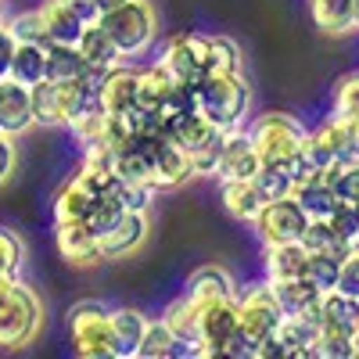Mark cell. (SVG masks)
Wrapping results in <instances>:
<instances>
[{
	"instance_id": "1",
	"label": "cell",
	"mask_w": 359,
	"mask_h": 359,
	"mask_svg": "<svg viewBox=\"0 0 359 359\" xmlns=\"http://www.w3.org/2000/svg\"><path fill=\"white\" fill-rule=\"evenodd\" d=\"M97 25L108 33V40L115 43V50L123 57H137L158 36V15L151 0H123L118 8L101 11Z\"/></svg>"
},
{
	"instance_id": "2",
	"label": "cell",
	"mask_w": 359,
	"mask_h": 359,
	"mask_svg": "<svg viewBox=\"0 0 359 359\" xmlns=\"http://www.w3.org/2000/svg\"><path fill=\"white\" fill-rule=\"evenodd\" d=\"M248 104H252V86H248L245 72H237V76L208 72L198 86V111L219 130L245 126Z\"/></svg>"
},
{
	"instance_id": "3",
	"label": "cell",
	"mask_w": 359,
	"mask_h": 359,
	"mask_svg": "<svg viewBox=\"0 0 359 359\" xmlns=\"http://www.w3.org/2000/svg\"><path fill=\"white\" fill-rule=\"evenodd\" d=\"M43 306L33 287L15 280L0 298V348H22L40 334Z\"/></svg>"
},
{
	"instance_id": "4",
	"label": "cell",
	"mask_w": 359,
	"mask_h": 359,
	"mask_svg": "<svg viewBox=\"0 0 359 359\" xmlns=\"http://www.w3.org/2000/svg\"><path fill=\"white\" fill-rule=\"evenodd\" d=\"M245 133H248V140L255 147L259 162H284L306 140V126L298 123L294 115H287V111H262V115H255L252 123L245 126Z\"/></svg>"
},
{
	"instance_id": "5",
	"label": "cell",
	"mask_w": 359,
	"mask_h": 359,
	"mask_svg": "<svg viewBox=\"0 0 359 359\" xmlns=\"http://www.w3.org/2000/svg\"><path fill=\"white\" fill-rule=\"evenodd\" d=\"M233 302H237V327L245 331V338L252 345H259L266 334H273L284 313L277 306V298H273V287H269V280L262 284H248L241 294H233ZM255 355V352H252Z\"/></svg>"
},
{
	"instance_id": "6",
	"label": "cell",
	"mask_w": 359,
	"mask_h": 359,
	"mask_svg": "<svg viewBox=\"0 0 359 359\" xmlns=\"http://www.w3.org/2000/svg\"><path fill=\"white\" fill-rule=\"evenodd\" d=\"M69 338L86 359H111V327L108 306L101 302H76L69 309Z\"/></svg>"
},
{
	"instance_id": "7",
	"label": "cell",
	"mask_w": 359,
	"mask_h": 359,
	"mask_svg": "<svg viewBox=\"0 0 359 359\" xmlns=\"http://www.w3.org/2000/svg\"><path fill=\"white\" fill-rule=\"evenodd\" d=\"M194 316H198V345L191 348V355H198V359H223V341L237 327V302L233 298L198 302Z\"/></svg>"
},
{
	"instance_id": "8",
	"label": "cell",
	"mask_w": 359,
	"mask_h": 359,
	"mask_svg": "<svg viewBox=\"0 0 359 359\" xmlns=\"http://www.w3.org/2000/svg\"><path fill=\"white\" fill-rule=\"evenodd\" d=\"M158 65L176 79V83H187L194 86V94H198V86L201 79L208 76V36H198V33H176L162 57H158Z\"/></svg>"
},
{
	"instance_id": "9",
	"label": "cell",
	"mask_w": 359,
	"mask_h": 359,
	"mask_svg": "<svg viewBox=\"0 0 359 359\" xmlns=\"http://www.w3.org/2000/svg\"><path fill=\"white\" fill-rule=\"evenodd\" d=\"M309 216L302 212V205H298L291 194L287 198H277V201H266L259 208V216L252 219L255 233L262 237V245L266 248H273V245H291L302 237Z\"/></svg>"
},
{
	"instance_id": "10",
	"label": "cell",
	"mask_w": 359,
	"mask_h": 359,
	"mask_svg": "<svg viewBox=\"0 0 359 359\" xmlns=\"http://www.w3.org/2000/svg\"><path fill=\"white\" fill-rule=\"evenodd\" d=\"M302 155L316 165V169H327L331 162H341V158H352V137H348V123L341 118H327L316 130H306V140H302Z\"/></svg>"
},
{
	"instance_id": "11",
	"label": "cell",
	"mask_w": 359,
	"mask_h": 359,
	"mask_svg": "<svg viewBox=\"0 0 359 359\" xmlns=\"http://www.w3.org/2000/svg\"><path fill=\"white\" fill-rule=\"evenodd\" d=\"M54 245L57 255L72 266H97L101 248H97V233L90 230L83 219H54Z\"/></svg>"
},
{
	"instance_id": "12",
	"label": "cell",
	"mask_w": 359,
	"mask_h": 359,
	"mask_svg": "<svg viewBox=\"0 0 359 359\" xmlns=\"http://www.w3.org/2000/svg\"><path fill=\"white\" fill-rule=\"evenodd\" d=\"M259 172V155L245 133V126H233V130H223V144H219V165H216V176L223 180H252Z\"/></svg>"
},
{
	"instance_id": "13",
	"label": "cell",
	"mask_w": 359,
	"mask_h": 359,
	"mask_svg": "<svg viewBox=\"0 0 359 359\" xmlns=\"http://www.w3.org/2000/svg\"><path fill=\"white\" fill-rule=\"evenodd\" d=\"M147 237V212H133L126 208L101 237H97V248H101V259H118V255H130L144 245Z\"/></svg>"
},
{
	"instance_id": "14",
	"label": "cell",
	"mask_w": 359,
	"mask_h": 359,
	"mask_svg": "<svg viewBox=\"0 0 359 359\" xmlns=\"http://www.w3.org/2000/svg\"><path fill=\"white\" fill-rule=\"evenodd\" d=\"M33 126H36V118H33V101H29V86L4 76L0 79V133L22 137Z\"/></svg>"
},
{
	"instance_id": "15",
	"label": "cell",
	"mask_w": 359,
	"mask_h": 359,
	"mask_svg": "<svg viewBox=\"0 0 359 359\" xmlns=\"http://www.w3.org/2000/svg\"><path fill=\"white\" fill-rule=\"evenodd\" d=\"M184 180H191V158L169 137L158 133L155 147H151V187L169 191V187H180Z\"/></svg>"
},
{
	"instance_id": "16",
	"label": "cell",
	"mask_w": 359,
	"mask_h": 359,
	"mask_svg": "<svg viewBox=\"0 0 359 359\" xmlns=\"http://www.w3.org/2000/svg\"><path fill=\"white\" fill-rule=\"evenodd\" d=\"M140 101V79L133 69H123V65H115L108 69L101 90H97V104L104 115H126L130 108H137Z\"/></svg>"
},
{
	"instance_id": "17",
	"label": "cell",
	"mask_w": 359,
	"mask_h": 359,
	"mask_svg": "<svg viewBox=\"0 0 359 359\" xmlns=\"http://www.w3.org/2000/svg\"><path fill=\"white\" fill-rule=\"evenodd\" d=\"M108 327H111V359H137L147 316L133 306L108 309Z\"/></svg>"
},
{
	"instance_id": "18",
	"label": "cell",
	"mask_w": 359,
	"mask_h": 359,
	"mask_svg": "<svg viewBox=\"0 0 359 359\" xmlns=\"http://www.w3.org/2000/svg\"><path fill=\"white\" fill-rule=\"evenodd\" d=\"M36 126H65L69 123V83H50L40 79L29 86Z\"/></svg>"
},
{
	"instance_id": "19",
	"label": "cell",
	"mask_w": 359,
	"mask_h": 359,
	"mask_svg": "<svg viewBox=\"0 0 359 359\" xmlns=\"http://www.w3.org/2000/svg\"><path fill=\"white\" fill-rule=\"evenodd\" d=\"M273 287V298H277V306L284 316H313L320 313V287H313L306 277H298V280H277V284H269Z\"/></svg>"
},
{
	"instance_id": "20",
	"label": "cell",
	"mask_w": 359,
	"mask_h": 359,
	"mask_svg": "<svg viewBox=\"0 0 359 359\" xmlns=\"http://www.w3.org/2000/svg\"><path fill=\"white\" fill-rule=\"evenodd\" d=\"M184 287H187L184 294L191 298L194 306H198V302H212V298H233V294H237L230 273H226V269H219V266H201V269H194Z\"/></svg>"
},
{
	"instance_id": "21",
	"label": "cell",
	"mask_w": 359,
	"mask_h": 359,
	"mask_svg": "<svg viewBox=\"0 0 359 359\" xmlns=\"http://www.w3.org/2000/svg\"><path fill=\"white\" fill-rule=\"evenodd\" d=\"M306 259H309V252L298 245V241L266 248V280L277 284V280H298V277H306Z\"/></svg>"
},
{
	"instance_id": "22",
	"label": "cell",
	"mask_w": 359,
	"mask_h": 359,
	"mask_svg": "<svg viewBox=\"0 0 359 359\" xmlns=\"http://www.w3.org/2000/svg\"><path fill=\"white\" fill-rule=\"evenodd\" d=\"M86 62L76 50V43H47L43 47V79L50 83H76L83 76Z\"/></svg>"
},
{
	"instance_id": "23",
	"label": "cell",
	"mask_w": 359,
	"mask_h": 359,
	"mask_svg": "<svg viewBox=\"0 0 359 359\" xmlns=\"http://www.w3.org/2000/svg\"><path fill=\"white\" fill-rule=\"evenodd\" d=\"M40 15H43V29H47L50 43H76L83 25H86V22H79V15L69 4H62V0H43Z\"/></svg>"
},
{
	"instance_id": "24",
	"label": "cell",
	"mask_w": 359,
	"mask_h": 359,
	"mask_svg": "<svg viewBox=\"0 0 359 359\" xmlns=\"http://www.w3.org/2000/svg\"><path fill=\"white\" fill-rule=\"evenodd\" d=\"M291 198L302 205V212H306L309 219H327V216H331V208L338 205L331 184H327L320 172L309 176V180H302V184H294V187H291Z\"/></svg>"
},
{
	"instance_id": "25",
	"label": "cell",
	"mask_w": 359,
	"mask_h": 359,
	"mask_svg": "<svg viewBox=\"0 0 359 359\" xmlns=\"http://www.w3.org/2000/svg\"><path fill=\"white\" fill-rule=\"evenodd\" d=\"M262 205H266V198L259 194L255 180H226V184H223V208L233 219L252 223Z\"/></svg>"
},
{
	"instance_id": "26",
	"label": "cell",
	"mask_w": 359,
	"mask_h": 359,
	"mask_svg": "<svg viewBox=\"0 0 359 359\" xmlns=\"http://www.w3.org/2000/svg\"><path fill=\"white\" fill-rule=\"evenodd\" d=\"M76 50L83 54L86 65H104V69H111V65L123 62V54L115 50V43L108 40V33H104L97 22H86V25H83V33H79V40H76Z\"/></svg>"
},
{
	"instance_id": "27",
	"label": "cell",
	"mask_w": 359,
	"mask_h": 359,
	"mask_svg": "<svg viewBox=\"0 0 359 359\" xmlns=\"http://www.w3.org/2000/svg\"><path fill=\"white\" fill-rule=\"evenodd\" d=\"M309 15L316 29L331 36L355 33V18H352V0H309Z\"/></svg>"
},
{
	"instance_id": "28",
	"label": "cell",
	"mask_w": 359,
	"mask_h": 359,
	"mask_svg": "<svg viewBox=\"0 0 359 359\" xmlns=\"http://www.w3.org/2000/svg\"><path fill=\"white\" fill-rule=\"evenodd\" d=\"M162 323L172 331V338L180 341V348H184L191 355V348L198 345V316H194V306H191V298H176L172 306H165L162 313Z\"/></svg>"
},
{
	"instance_id": "29",
	"label": "cell",
	"mask_w": 359,
	"mask_h": 359,
	"mask_svg": "<svg viewBox=\"0 0 359 359\" xmlns=\"http://www.w3.org/2000/svg\"><path fill=\"white\" fill-rule=\"evenodd\" d=\"M137 79H140V101L137 104H144V108H151V111H158V118H162V108H165V101L172 97V90H176V79L155 62L151 69H144V72H137Z\"/></svg>"
},
{
	"instance_id": "30",
	"label": "cell",
	"mask_w": 359,
	"mask_h": 359,
	"mask_svg": "<svg viewBox=\"0 0 359 359\" xmlns=\"http://www.w3.org/2000/svg\"><path fill=\"white\" fill-rule=\"evenodd\" d=\"M320 320L331 327H341V331H355L359 327V298H348L334 287L323 291L320 294Z\"/></svg>"
},
{
	"instance_id": "31",
	"label": "cell",
	"mask_w": 359,
	"mask_h": 359,
	"mask_svg": "<svg viewBox=\"0 0 359 359\" xmlns=\"http://www.w3.org/2000/svg\"><path fill=\"white\" fill-rule=\"evenodd\" d=\"M208 72L216 76H237L245 72V50L230 36H208Z\"/></svg>"
},
{
	"instance_id": "32",
	"label": "cell",
	"mask_w": 359,
	"mask_h": 359,
	"mask_svg": "<svg viewBox=\"0 0 359 359\" xmlns=\"http://www.w3.org/2000/svg\"><path fill=\"white\" fill-rule=\"evenodd\" d=\"M298 245H302L306 252H327V255H334V259H345L352 252V245H345L341 237L331 230V223L327 219H309L302 237H298Z\"/></svg>"
},
{
	"instance_id": "33",
	"label": "cell",
	"mask_w": 359,
	"mask_h": 359,
	"mask_svg": "<svg viewBox=\"0 0 359 359\" xmlns=\"http://www.w3.org/2000/svg\"><path fill=\"white\" fill-rule=\"evenodd\" d=\"M180 352H184V348H180V341L172 338V331L162 323V316H158V320H147L137 359H172V355H180Z\"/></svg>"
},
{
	"instance_id": "34",
	"label": "cell",
	"mask_w": 359,
	"mask_h": 359,
	"mask_svg": "<svg viewBox=\"0 0 359 359\" xmlns=\"http://www.w3.org/2000/svg\"><path fill=\"white\" fill-rule=\"evenodd\" d=\"M320 176L331 184L334 198L338 201H359V158H341V162H331L327 169H320Z\"/></svg>"
},
{
	"instance_id": "35",
	"label": "cell",
	"mask_w": 359,
	"mask_h": 359,
	"mask_svg": "<svg viewBox=\"0 0 359 359\" xmlns=\"http://www.w3.org/2000/svg\"><path fill=\"white\" fill-rule=\"evenodd\" d=\"M8 76L22 86H33L43 79V47L40 43H15V54H11V69Z\"/></svg>"
},
{
	"instance_id": "36",
	"label": "cell",
	"mask_w": 359,
	"mask_h": 359,
	"mask_svg": "<svg viewBox=\"0 0 359 359\" xmlns=\"http://www.w3.org/2000/svg\"><path fill=\"white\" fill-rule=\"evenodd\" d=\"M313 359H355L352 331H341V327H331V323H320L316 341H313Z\"/></svg>"
},
{
	"instance_id": "37",
	"label": "cell",
	"mask_w": 359,
	"mask_h": 359,
	"mask_svg": "<svg viewBox=\"0 0 359 359\" xmlns=\"http://www.w3.org/2000/svg\"><path fill=\"white\" fill-rule=\"evenodd\" d=\"M90 205H94V198H90L76 180L69 176L62 187H57L54 194V219H86Z\"/></svg>"
},
{
	"instance_id": "38",
	"label": "cell",
	"mask_w": 359,
	"mask_h": 359,
	"mask_svg": "<svg viewBox=\"0 0 359 359\" xmlns=\"http://www.w3.org/2000/svg\"><path fill=\"white\" fill-rule=\"evenodd\" d=\"M252 180H255V187L266 201H277V198L291 194V176H287L284 162H259V172Z\"/></svg>"
},
{
	"instance_id": "39",
	"label": "cell",
	"mask_w": 359,
	"mask_h": 359,
	"mask_svg": "<svg viewBox=\"0 0 359 359\" xmlns=\"http://www.w3.org/2000/svg\"><path fill=\"white\" fill-rule=\"evenodd\" d=\"M4 25L11 29L15 43H40V47L50 43V40H47V29H43V15H40V8H33V11H18V15L8 18Z\"/></svg>"
},
{
	"instance_id": "40",
	"label": "cell",
	"mask_w": 359,
	"mask_h": 359,
	"mask_svg": "<svg viewBox=\"0 0 359 359\" xmlns=\"http://www.w3.org/2000/svg\"><path fill=\"white\" fill-rule=\"evenodd\" d=\"M334 118H341V123L359 118V72H348L334 83Z\"/></svg>"
},
{
	"instance_id": "41",
	"label": "cell",
	"mask_w": 359,
	"mask_h": 359,
	"mask_svg": "<svg viewBox=\"0 0 359 359\" xmlns=\"http://www.w3.org/2000/svg\"><path fill=\"white\" fill-rule=\"evenodd\" d=\"M338 269H341V259L327 255V252H309L306 259V280L320 291H331L338 284Z\"/></svg>"
},
{
	"instance_id": "42",
	"label": "cell",
	"mask_w": 359,
	"mask_h": 359,
	"mask_svg": "<svg viewBox=\"0 0 359 359\" xmlns=\"http://www.w3.org/2000/svg\"><path fill=\"white\" fill-rule=\"evenodd\" d=\"M327 223H331V230L341 237L345 245L359 248V208L352 201H338L331 208V216H327Z\"/></svg>"
},
{
	"instance_id": "43",
	"label": "cell",
	"mask_w": 359,
	"mask_h": 359,
	"mask_svg": "<svg viewBox=\"0 0 359 359\" xmlns=\"http://www.w3.org/2000/svg\"><path fill=\"white\" fill-rule=\"evenodd\" d=\"M22 259H25L22 241H18V237H15L11 230L0 226V273H4V277H18Z\"/></svg>"
},
{
	"instance_id": "44",
	"label": "cell",
	"mask_w": 359,
	"mask_h": 359,
	"mask_svg": "<svg viewBox=\"0 0 359 359\" xmlns=\"http://www.w3.org/2000/svg\"><path fill=\"white\" fill-rule=\"evenodd\" d=\"M334 291H341V294H348V298H359V248H352V252L341 259Z\"/></svg>"
},
{
	"instance_id": "45",
	"label": "cell",
	"mask_w": 359,
	"mask_h": 359,
	"mask_svg": "<svg viewBox=\"0 0 359 359\" xmlns=\"http://www.w3.org/2000/svg\"><path fill=\"white\" fill-rule=\"evenodd\" d=\"M15 165H18V151H15V140H11L8 133H0V187H4L8 180H11Z\"/></svg>"
},
{
	"instance_id": "46",
	"label": "cell",
	"mask_w": 359,
	"mask_h": 359,
	"mask_svg": "<svg viewBox=\"0 0 359 359\" xmlns=\"http://www.w3.org/2000/svg\"><path fill=\"white\" fill-rule=\"evenodd\" d=\"M11 54H15V36H11V29L0 22V79L11 69Z\"/></svg>"
},
{
	"instance_id": "47",
	"label": "cell",
	"mask_w": 359,
	"mask_h": 359,
	"mask_svg": "<svg viewBox=\"0 0 359 359\" xmlns=\"http://www.w3.org/2000/svg\"><path fill=\"white\" fill-rule=\"evenodd\" d=\"M62 4H69V8L79 15V22H97V8H94V0H62Z\"/></svg>"
},
{
	"instance_id": "48",
	"label": "cell",
	"mask_w": 359,
	"mask_h": 359,
	"mask_svg": "<svg viewBox=\"0 0 359 359\" xmlns=\"http://www.w3.org/2000/svg\"><path fill=\"white\" fill-rule=\"evenodd\" d=\"M348 137H352V158H359V118L348 123Z\"/></svg>"
},
{
	"instance_id": "49",
	"label": "cell",
	"mask_w": 359,
	"mask_h": 359,
	"mask_svg": "<svg viewBox=\"0 0 359 359\" xmlns=\"http://www.w3.org/2000/svg\"><path fill=\"white\" fill-rule=\"evenodd\" d=\"M118 4H123V0H94L97 15H101V11H111V8H118Z\"/></svg>"
},
{
	"instance_id": "50",
	"label": "cell",
	"mask_w": 359,
	"mask_h": 359,
	"mask_svg": "<svg viewBox=\"0 0 359 359\" xmlns=\"http://www.w3.org/2000/svg\"><path fill=\"white\" fill-rule=\"evenodd\" d=\"M15 280H18V277H4V273H0V298H4V291H8Z\"/></svg>"
},
{
	"instance_id": "51",
	"label": "cell",
	"mask_w": 359,
	"mask_h": 359,
	"mask_svg": "<svg viewBox=\"0 0 359 359\" xmlns=\"http://www.w3.org/2000/svg\"><path fill=\"white\" fill-rule=\"evenodd\" d=\"M352 18H355V29H359V0H352Z\"/></svg>"
},
{
	"instance_id": "52",
	"label": "cell",
	"mask_w": 359,
	"mask_h": 359,
	"mask_svg": "<svg viewBox=\"0 0 359 359\" xmlns=\"http://www.w3.org/2000/svg\"><path fill=\"white\" fill-rule=\"evenodd\" d=\"M352 345H355V359H359V327L352 331Z\"/></svg>"
},
{
	"instance_id": "53",
	"label": "cell",
	"mask_w": 359,
	"mask_h": 359,
	"mask_svg": "<svg viewBox=\"0 0 359 359\" xmlns=\"http://www.w3.org/2000/svg\"><path fill=\"white\" fill-rule=\"evenodd\" d=\"M355 208H359V201H355Z\"/></svg>"
},
{
	"instance_id": "54",
	"label": "cell",
	"mask_w": 359,
	"mask_h": 359,
	"mask_svg": "<svg viewBox=\"0 0 359 359\" xmlns=\"http://www.w3.org/2000/svg\"><path fill=\"white\" fill-rule=\"evenodd\" d=\"M0 22H4V18H0Z\"/></svg>"
}]
</instances>
